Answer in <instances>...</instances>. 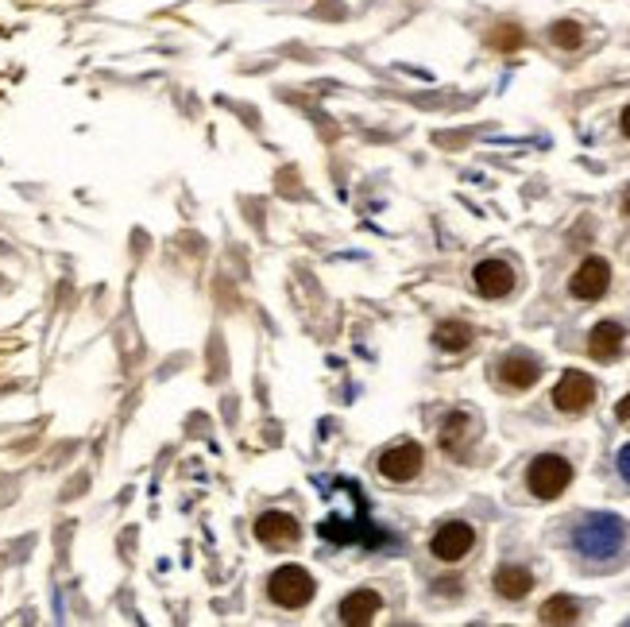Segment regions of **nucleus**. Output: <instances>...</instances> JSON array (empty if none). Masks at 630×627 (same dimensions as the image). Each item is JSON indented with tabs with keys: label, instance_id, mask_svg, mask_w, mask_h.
I'll return each instance as SVG.
<instances>
[{
	"label": "nucleus",
	"instance_id": "obj_9",
	"mask_svg": "<svg viewBox=\"0 0 630 627\" xmlns=\"http://www.w3.org/2000/svg\"><path fill=\"white\" fill-rule=\"evenodd\" d=\"M321 538H329V542H364V546H379V542H387V535H379L375 527H368V519H341V515H329L325 523H321Z\"/></svg>",
	"mask_w": 630,
	"mask_h": 627
},
{
	"label": "nucleus",
	"instance_id": "obj_2",
	"mask_svg": "<svg viewBox=\"0 0 630 627\" xmlns=\"http://www.w3.org/2000/svg\"><path fill=\"white\" fill-rule=\"evenodd\" d=\"M314 593V577L302 566H279L267 577V597L275 600L279 608H306L314 600Z\"/></svg>",
	"mask_w": 630,
	"mask_h": 627
},
{
	"label": "nucleus",
	"instance_id": "obj_16",
	"mask_svg": "<svg viewBox=\"0 0 630 627\" xmlns=\"http://www.w3.org/2000/svg\"><path fill=\"white\" fill-rule=\"evenodd\" d=\"M433 341L441 349H449V353H460V349L472 345V326H464V322H441V326L433 329Z\"/></svg>",
	"mask_w": 630,
	"mask_h": 627
},
{
	"label": "nucleus",
	"instance_id": "obj_6",
	"mask_svg": "<svg viewBox=\"0 0 630 627\" xmlns=\"http://www.w3.org/2000/svg\"><path fill=\"white\" fill-rule=\"evenodd\" d=\"M472 546H476V531H472L468 523H445V527H437V535L430 538V550L437 562H460Z\"/></svg>",
	"mask_w": 630,
	"mask_h": 627
},
{
	"label": "nucleus",
	"instance_id": "obj_5",
	"mask_svg": "<svg viewBox=\"0 0 630 627\" xmlns=\"http://www.w3.org/2000/svg\"><path fill=\"white\" fill-rule=\"evenodd\" d=\"M553 407L557 411H565V415H580V411H588L592 407V399H596V384H592V376H584V372H565L561 380H557V388H553Z\"/></svg>",
	"mask_w": 630,
	"mask_h": 627
},
{
	"label": "nucleus",
	"instance_id": "obj_1",
	"mask_svg": "<svg viewBox=\"0 0 630 627\" xmlns=\"http://www.w3.org/2000/svg\"><path fill=\"white\" fill-rule=\"evenodd\" d=\"M623 538H627V527L619 515H588L573 531V546L592 562H607L623 550Z\"/></svg>",
	"mask_w": 630,
	"mask_h": 627
},
{
	"label": "nucleus",
	"instance_id": "obj_11",
	"mask_svg": "<svg viewBox=\"0 0 630 627\" xmlns=\"http://www.w3.org/2000/svg\"><path fill=\"white\" fill-rule=\"evenodd\" d=\"M256 538L263 546H290L298 538V519L287 511H263L256 519Z\"/></svg>",
	"mask_w": 630,
	"mask_h": 627
},
{
	"label": "nucleus",
	"instance_id": "obj_21",
	"mask_svg": "<svg viewBox=\"0 0 630 627\" xmlns=\"http://www.w3.org/2000/svg\"><path fill=\"white\" fill-rule=\"evenodd\" d=\"M615 418H619V422H630V395H627V399H619V407H615Z\"/></svg>",
	"mask_w": 630,
	"mask_h": 627
},
{
	"label": "nucleus",
	"instance_id": "obj_8",
	"mask_svg": "<svg viewBox=\"0 0 630 627\" xmlns=\"http://www.w3.org/2000/svg\"><path fill=\"white\" fill-rule=\"evenodd\" d=\"M472 279H476V291L484 299H507L515 291V268L507 260H484V264H476Z\"/></svg>",
	"mask_w": 630,
	"mask_h": 627
},
{
	"label": "nucleus",
	"instance_id": "obj_3",
	"mask_svg": "<svg viewBox=\"0 0 630 627\" xmlns=\"http://www.w3.org/2000/svg\"><path fill=\"white\" fill-rule=\"evenodd\" d=\"M526 484H530V492L538 500H557L573 484V465L565 457H557V453H542V457H534V465L526 473Z\"/></svg>",
	"mask_w": 630,
	"mask_h": 627
},
{
	"label": "nucleus",
	"instance_id": "obj_12",
	"mask_svg": "<svg viewBox=\"0 0 630 627\" xmlns=\"http://www.w3.org/2000/svg\"><path fill=\"white\" fill-rule=\"evenodd\" d=\"M499 380L507 388L526 391L542 380V364H538V357H530V353H511V357L499 364Z\"/></svg>",
	"mask_w": 630,
	"mask_h": 627
},
{
	"label": "nucleus",
	"instance_id": "obj_22",
	"mask_svg": "<svg viewBox=\"0 0 630 627\" xmlns=\"http://www.w3.org/2000/svg\"><path fill=\"white\" fill-rule=\"evenodd\" d=\"M623 136H627V140H630V105H627V109H623Z\"/></svg>",
	"mask_w": 630,
	"mask_h": 627
},
{
	"label": "nucleus",
	"instance_id": "obj_7",
	"mask_svg": "<svg viewBox=\"0 0 630 627\" xmlns=\"http://www.w3.org/2000/svg\"><path fill=\"white\" fill-rule=\"evenodd\" d=\"M607 287H611V268H607V260H600V256H588V260L576 268L573 283H569V291L584 302L603 299Z\"/></svg>",
	"mask_w": 630,
	"mask_h": 627
},
{
	"label": "nucleus",
	"instance_id": "obj_19",
	"mask_svg": "<svg viewBox=\"0 0 630 627\" xmlns=\"http://www.w3.org/2000/svg\"><path fill=\"white\" fill-rule=\"evenodd\" d=\"M491 43H495L499 51H515L518 43H522V31L511 28V24H503V28H499L495 35H491Z\"/></svg>",
	"mask_w": 630,
	"mask_h": 627
},
{
	"label": "nucleus",
	"instance_id": "obj_10",
	"mask_svg": "<svg viewBox=\"0 0 630 627\" xmlns=\"http://www.w3.org/2000/svg\"><path fill=\"white\" fill-rule=\"evenodd\" d=\"M379 608H383V597H379L375 589H356V593H348V597L341 600L337 616H341V624L360 627V624H372L375 616H379Z\"/></svg>",
	"mask_w": 630,
	"mask_h": 627
},
{
	"label": "nucleus",
	"instance_id": "obj_13",
	"mask_svg": "<svg viewBox=\"0 0 630 627\" xmlns=\"http://www.w3.org/2000/svg\"><path fill=\"white\" fill-rule=\"evenodd\" d=\"M534 589V573L522 566H503L495 573V593L503 600H522Z\"/></svg>",
	"mask_w": 630,
	"mask_h": 627
},
{
	"label": "nucleus",
	"instance_id": "obj_17",
	"mask_svg": "<svg viewBox=\"0 0 630 627\" xmlns=\"http://www.w3.org/2000/svg\"><path fill=\"white\" fill-rule=\"evenodd\" d=\"M468 430H472V418L460 415V411H457V415H449V418H445V430H441V446L453 449V453H457L460 442L468 438Z\"/></svg>",
	"mask_w": 630,
	"mask_h": 627
},
{
	"label": "nucleus",
	"instance_id": "obj_4",
	"mask_svg": "<svg viewBox=\"0 0 630 627\" xmlns=\"http://www.w3.org/2000/svg\"><path fill=\"white\" fill-rule=\"evenodd\" d=\"M422 461H426V453L418 442H399V446L383 449L379 453V477L395 480V484H406V480H414L422 473Z\"/></svg>",
	"mask_w": 630,
	"mask_h": 627
},
{
	"label": "nucleus",
	"instance_id": "obj_20",
	"mask_svg": "<svg viewBox=\"0 0 630 627\" xmlns=\"http://www.w3.org/2000/svg\"><path fill=\"white\" fill-rule=\"evenodd\" d=\"M619 473H623V477H627V484H630V442L619 449Z\"/></svg>",
	"mask_w": 630,
	"mask_h": 627
},
{
	"label": "nucleus",
	"instance_id": "obj_23",
	"mask_svg": "<svg viewBox=\"0 0 630 627\" xmlns=\"http://www.w3.org/2000/svg\"><path fill=\"white\" fill-rule=\"evenodd\" d=\"M627 213H630V194H627Z\"/></svg>",
	"mask_w": 630,
	"mask_h": 627
},
{
	"label": "nucleus",
	"instance_id": "obj_18",
	"mask_svg": "<svg viewBox=\"0 0 630 627\" xmlns=\"http://www.w3.org/2000/svg\"><path fill=\"white\" fill-rule=\"evenodd\" d=\"M549 39H553L561 51H576V47L584 43V31H580V24H573V20H561V24H553Z\"/></svg>",
	"mask_w": 630,
	"mask_h": 627
},
{
	"label": "nucleus",
	"instance_id": "obj_15",
	"mask_svg": "<svg viewBox=\"0 0 630 627\" xmlns=\"http://www.w3.org/2000/svg\"><path fill=\"white\" fill-rule=\"evenodd\" d=\"M538 616H542V624H576V620H580V604H576L573 597H565V593H561V597L545 600Z\"/></svg>",
	"mask_w": 630,
	"mask_h": 627
},
{
	"label": "nucleus",
	"instance_id": "obj_14",
	"mask_svg": "<svg viewBox=\"0 0 630 627\" xmlns=\"http://www.w3.org/2000/svg\"><path fill=\"white\" fill-rule=\"evenodd\" d=\"M623 326L619 322H600V326L592 329V337H588V353L596 360H611L619 349H623Z\"/></svg>",
	"mask_w": 630,
	"mask_h": 627
}]
</instances>
